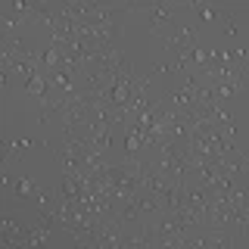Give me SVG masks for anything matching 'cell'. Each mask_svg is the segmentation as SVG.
I'll return each instance as SVG.
<instances>
[{
  "mask_svg": "<svg viewBox=\"0 0 249 249\" xmlns=\"http://www.w3.org/2000/svg\"><path fill=\"white\" fill-rule=\"evenodd\" d=\"M37 190H41V184L31 181V178H19V181H10V196L16 202L28 199V196H37Z\"/></svg>",
  "mask_w": 249,
  "mask_h": 249,
  "instance_id": "7a4b0ae2",
  "label": "cell"
},
{
  "mask_svg": "<svg viewBox=\"0 0 249 249\" xmlns=\"http://www.w3.org/2000/svg\"><path fill=\"white\" fill-rule=\"evenodd\" d=\"M221 22H224V35H228V37H237V35H240V31H237V22H233V16L224 13Z\"/></svg>",
  "mask_w": 249,
  "mask_h": 249,
  "instance_id": "277c9868",
  "label": "cell"
},
{
  "mask_svg": "<svg viewBox=\"0 0 249 249\" xmlns=\"http://www.w3.org/2000/svg\"><path fill=\"white\" fill-rule=\"evenodd\" d=\"M153 72H159V75H175L178 69L171 66V62H156V66H153Z\"/></svg>",
  "mask_w": 249,
  "mask_h": 249,
  "instance_id": "5b68a950",
  "label": "cell"
},
{
  "mask_svg": "<svg viewBox=\"0 0 249 249\" xmlns=\"http://www.w3.org/2000/svg\"><path fill=\"white\" fill-rule=\"evenodd\" d=\"M184 3H131V13H146L150 16V31L162 35V25L175 19V10H181Z\"/></svg>",
  "mask_w": 249,
  "mask_h": 249,
  "instance_id": "6da1fadb",
  "label": "cell"
},
{
  "mask_svg": "<svg viewBox=\"0 0 249 249\" xmlns=\"http://www.w3.org/2000/svg\"><path fill=\"white\" fill-rule=\"evenodd\" d=\"M184 6L196 10V13H199L206 22H221V16H224L221 10H218V6H212V3H202V0H199V3H184Z\"/></svg>",
  "mask_w": 249,
  "mask_h": 249,
  "instance_id": "3957f363",
  "label": "cell"
}]
</instances>
